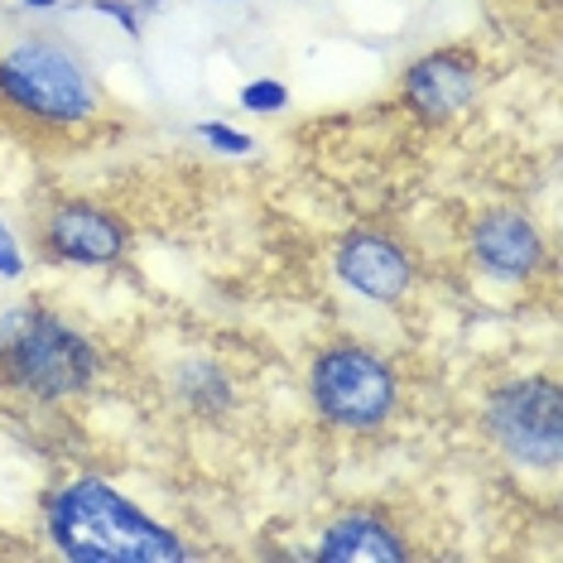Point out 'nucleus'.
I'll return each mask as SVG.
<instances>
[{"label": "nucleus", "instance_id": "nucleus-2", "mask_svg": "<svg viewBox=\"0 0 563 563\" xmlns=\"http://www.w3.org/2000/svg\"><path fill=\"white\" fill-rule=\"evenodd\" d=\"M97 352L63 318L44 309H15L0 318V380L40 400H63L92 386Z\"/></svg>", "mask_w": 563, "mask_h": 563}, {"label": "nucleus", "instance_id": "nucleus-12", "mask_svg": "<svg viewBox=\"0 0 563 563\" xmlns=\"http://www.w3.org/2000/svg\"><path fill=\"white\" fill-rule=\"evenodd\" d=\"M198 135H202V140H212V145H217V150H227V155H251V145H255L251 135L232 131V125H217V121L198 125Z\"/></svg>", "mask_w": 563, "mask_h": 563}, {"label": "nucleus", "instance_id": "nucleus-9", "mask_svg": "<svg viewBox=\"0 0 563 563\" xmlns=\"http://www.w3.org/2000/svg\"><path fill=\"white\" fill-rule=\"evenodd\" d=\"M405 92L424 117H448V111L467 107L472 92H477V63L467 54H453V48L429 54L409 68Z\"/></svg>", "mask_w": 563, "mask_h": 563}, {"label": "nucleus", "instance_id": "nucleus-6", "mask_svg": "<svg viewBox=\"0 0 563 563\" xmlns=\"http://www.w3.org/2000/svg\"><path fill=\"white\" fill-rule=\"evenodd\" d=\"M125 246V232L117 217H107L101 208H63L48 217L44 227V251L54 261H73V265H111Z\"/></svg>", "mask_w": 563, "mask_h": 563}, {"label": "nucleus", "instance_id": "nucleus-11", "mask_svg": "<svg viewBox=\"0 0 563 563\" xmlns=\"http://www.w3.org/2000/svg\"><path fill=\"white\" fill-rule=\"evenodd\" d=\"M241 107L246 111H265V117H271V111H279V107H289V87L285 82H246L241 87Z\"/></svg>", "mask_w": 563, "mask_h": 563}, {"label": "nucleus", "instance_id": "nucleus-5", "mask_svg": "<svg viewBox=\"0 0 563 563\" xmlns=\"http://www.w3.org/2000/svg\"><path fill=\"white\" fill-rule=\"evenodd\" d=\"M492 433L520 463L554 467L563 453V395L554 380H516L492 395Z\"/></svg>", "mask_w": 563, "mask_h": 563}, {"label": "nucleus", "instance_id": "nucleus-8", "mask_svg": "<svg viewBox=\"0 0 563 563\" xmlns=\"http://www.w3.org/2000/svg\"><path fill=\"white\" fill-rule=\"evenodd\" d=\"M472 251H477L482 271H492L501 279H525L530 271H540V261H544L540 232H534L520 212L482 217L477 232H472Z\"/></svg>", "mask_w": 563, "mask_h": 563}, {"label": "nucleus", "instance_id": "nucleus-13", "mask_svg": "<svg viewBox=\"0 0 563 563\" xmlns=\"http://www.w3.org/2000/svg\"><path fill=\"white\" fill-rule=\"evenodd\" d=\"M0 275H5V279H20V275H24L20 246H15V236H10L5 222H0Z\"/></svg>", "mask_w": 563, "mask_h": 563}, {"label": "nucleus", "instance_id": "nucleus-15", "mask_svg": "<svg viewBox=\"0 0 563 563\" xmlns=\"http://www.w3.org/2000/svg\"><path fill=\"white\" fill-rule=\"evenodd\" d=\"M24 5H34V10H48V5H54V0H24Z\"/></svg>", "mask_w": 563, "mask_h": 563}, {"label": "nucleus", "instance_id": "nucleus-3", "mask_svg": "<svg viewBox=\"0 0 563 563\" xmlns=\"http://www.w3.org/2000/svg\"><path fill=\"white\" fill-rule=\"evenodd\" d=\"M0 92L40 121H82L97 111V87L82 63L58 44H20L0 58Z\"/></svg>", "mask_w": 563, "mask_h": 563}, {"label": "nucleus", "instance_id": "nucleus-4", "mask_svg": "<svg viewBox=\"0 0 563 563\" xmlns=\"http://www.w3.org/2000/svg\"><path fill=\"white\" fill-rule=\"evenodd\" d=\"M313 405L318 415L342 429H371L390 415L395 376L376 352L332 347L313 362Z\"/></svg>", "mask_w": 563, "mask_h": 563}, {"label": "nucleus", "instance_id": "nucleus-7", "mask_svg": "<svg viewBox=\"0 0 563 563\" xmlns=\"http://www.w3.org/2000/svg\"><path fill=\"white\" fill-rule=\"evenodd\" d=\"M338 275L347 279L356 294H366V299H376V303H390V299H400V294L409 289L405 251L395 246V241L371 236V232H356V236L342 241Z\"/></svg>", "mask_w": 563, "mask_h": 563}, {"label": "nucleus", "instance_id": "nucleus-14", "mask_svg": "<svg viewBox=\"0 0 563 563\" xmlns=\"http://www.w3.org/2000/svg\"><path fill=\"white\" fill-rule=\"evenodd\" d=\"M92 10H101V15H111V20H121V30L131 34H140V20H135V10L131 5H121V0H92Z\"/></svg>", "mask_w": 563, "mask_h": 563}, {"label": "nucleus", "instance_id": "nucleus-10", "mask_svg": "<svg viewBox=\"0 0 563 563\" xmlns=\"http://www.w3.org/2000/svg\"><path fill=\"white\" fill-rule=\"evenodd\" d=\"M323 563H376V559H405V544L380 525L376 516H347L338 520L318 544Z\"/></svg>", "mask_w": 563, "mask_h": 563}, {"label": "nucleus", "instance_id": "nucleus-1", "mask_svg": "<svg viewBox=\"0 0 563 563\" xmlns=\"http://www.w3.org/2000/svg\"><path fill=\"white\" fill-rule=\"evenodd\" d=\"M48 534L68 559L82 563H174L188 559L194 549L174 540L159 520L135 510L121 492L107 482H68L48 501Z\"/></svg>", "mask_w": 563, "mask_h": 563}]
</instances>
